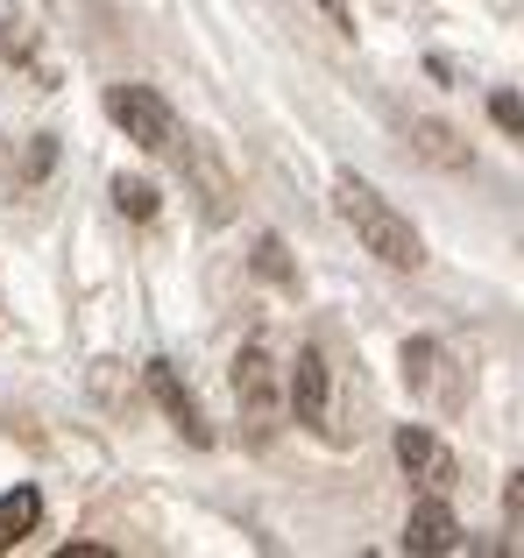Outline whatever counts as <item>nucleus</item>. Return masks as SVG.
I'll return each instance as SVG.
<instances>
[{
    "label": "nucleus",
    "mask_w": 524,
    "mask_h": 558,
    "mask_svg": "<svg viewBox=\"0 0 524 558\" xmlns=\"http://www.w3.org/2000/svg\"><path fill=\"white\" fill-rule=\"evenodd\" d=\"M333 205H341V219L355 227V241L369 247L376 262H390V269H418V262H426L418 227H412V219H404L369 178H341V184H333Z\"/></svg>",
    "instance_id": "f257e3e1"
},
{
    "label": "nucleus",
    "mask_w": 524,
    "mask_h": 558,
    "mask_svg": "<svg viewBox=\"0 0 524 558\" xmlns=\"http://www.w3.org/2000/svg\"><path fill=\"white\" fill-rule=\"evenodd\" d=\"M107 113L128 128V142H142L150 156H184V128L150 85H107Z\"/></svg>",
    "instance_id": "f03ea898"
},
{
    "label": "nucleus",
    "mask_w": 524,
    "mask_h": 558,
    "mask_svg": "<svg viewBox=\"0 0 524 558\" xmlns=\"http://www.w3.org/2000/svg\"><path fill=\"white\" fill-rule=\"evenodd\" d=\"M397 460H404V474H412L426 495H454L461 466H454V452H446L426 424H404V432H397Z\"/></svg>",
    "instance_id": "7ed1b4c3"
},
{
    "label": "nucleus",
    "mask_w": 524,
    "mask_h": 558,
    "mask_svg": "<svg viewBox=\"0 0 524 558\" xmlns=\"http://www.w3.org/2000/svg\"><path fill=\"white\" fill-rule=\"evenodd\" d=\"M290 410H298V424H312V432L333 438V410H326V354L319 347H305L298 361H290Z\"/></svg>",
    "instance_id": "20e7f679"
},
{
    "label": "nucleus",
    "mask_w": 524,
    "mask_h": 558,
    "mask_svg": "<svg viewBox=\"0 0 524 558\" xmlns=\"http://www.w3.org/2000/svg\"><path fill=\"white\" fill-rule=\"evenodd\" d=\"M454 545H461V523L446 509V495H426L404 523V551H454Z\"/></svg>",
    "instance_id": "39448f33"
},
{
    "label": "nucleus",
    "mask_w": 524,
    "mask_h": 558,
    "mask_svg": "<svg viewBox=\"0 0 524 558\" xmlns=\"http://www.w3.org/2000/svg\"><path fill=\"white\" fill-rule=\"evenodd\" d=\"M150 389H156V403L170 410V424H178L184 438H192V446H206V417H199V403H192V389H184L178 381V368H170V361H150Z\"/></svg>",
    "instance_id": "423d86ee"
},
{
    "label": "nucleus",
    "mask_w": 524,
    "mask_h": 558,
    "mask_svg": "<svg viewBox=\"0 0 524 558\" xmlns=\"http://www.w3.org/2000/svg\"><path fill=\"white\" fill-rule=\"evenodd\" d=\"M270 375L276 368H270V354H262V347H249V354L235 361V396L249 403V424H255V432H270V396H276Z\"/></svg>",
    "instance_id": "0eeeda50"
},
{
    "label": "nucleus",
    "mask_w": 524,
    "mask_h": 558,
    "mask_svg": "<svg viewBox=\"0 0 524 558\" xmlns=\"http://www.w3.org/2000/svg\"><path fill=\"white\" fill-rule=\"evenodd\" d=\"M446 368H454V361H446L432 340H412V347H404V375H412V389H426V396H440V403H454L461 389L446 381Z\"/></svg>",
    "instance_id": "6e6552de"
},
{
    "label": "nucleus",
    "mask_w": 524,
    "mask_h": 558,
    "mask_svg": "<svg viewBox=\"0 0 524 558\" xmlns=\"http://www.w3.org/2000/svg\"><path fill=\"white\" fill-rule=\"evenodd\" d=\"M43 8L36 0H0V28H8V36H0V50L14 57V64H28V57H36V36H43Z\"/></svg>",
    "instance_id": "1a4fd4ad"
},
{
    "label": "nucleus",
    "mask_w": 524,
    "mask_h": 558,
    "mask_svg": "<svg viewBox=\"0 0 524 558\" xmlns=\"http://www.w3.org/2000/svg\"><path fill=\"white\" fill-rule=\"evenodd\" d=\"M43 523V495L36 488H14V495H0V551H14L28 531Z\"/></svg>",
    "instance_id": "9d476101"
},
{
    "label": "nucleus",
    "mask_w": 524,
    "mask_h": 558,
    "mask_svg": "<svg viewBox=\"0 0 524 558\" xmlns=\"http://www.w3.org/2000/svg\"><path fill=\"white\" fill-rule=\"evenodd\" d=\"M114 205H121L128 219H156V184H142V178H121V184H114Z\"/></svg>",
    "instance_id": "9b49d317"
},
{
    "label": "nucleus",
    "mask_w": 524,
    "mask_h": 558,
    "mask_svg": "<svg viewBox=\"0 0 524 558\" xmlns=\"http://www.w3.org/2000/svg\"><path fill=\"white\" fill-rule=\"evenodd\" d=\"M489 113H497V128L524 135V99H517V93H497V99H489Z\"/></svg>",
    "instance_id": "f8f14e48"
},
{
    "label": "nucleus",
    "mask_w": 524,
    "mask_h": 558,
    "mask_svg": "<svg viewBox=\"0 0 524 558\" xmlns=\"http://www.w3.org/2000/svg\"><path fill=\"white\" fill-rule=\"evenodd\" d=\"M319 14H326L341 36H355V14H347V0H319Z\"/></svg>",
    "instance_id": "ddd939ff"
},
{
    "label": "nucleus",
    "mask_w": 524,
    "mask_h": 558,
    "mask_svg": "<svg viewBox=\"0 0 524 558\" xmlns=\"http://www.w3.org/2000/svg\"><path fill=\"white\" fill-rule=\"evenodd\" d=\"M503 509H511V517L524 523V474H511V495H503Z\"/></svg>",
    "instance_id": "4468645a"
}]
</instances>
